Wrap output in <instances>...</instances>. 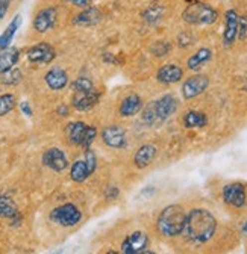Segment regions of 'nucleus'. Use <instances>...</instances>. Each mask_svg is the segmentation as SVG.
Here are the masks:
<instances>
[{"label": "nucleus", "mask_w": 247, "mask_h": 254, "mask_svg": "<svg viewBox=\"0 0 247 254\" xmlns=\"http://www.w3.org/2000/svg\"><path fill=\"white\" fill-rule=\"evenodd\" d=\"M217 230V219L208 209H193L187 213L185 232L194 244L208 242Z\"/></svg>", "instance_id": "1"}, {"label": "nucleus", "mask_w": 247, "mask_h": 254, "mask_svg": "<svg viewBox=\"0 0 247 254\" xmlns=\"http://www.w3.org/2000/svg\"><path fill=\"white\" fill-rule=\"evenodd\" d=\"M185 222H187V212L180 204H170L163 209L158 216L157 226L163 236L176 238L185 230Z\"/></svg>", "instance_id": "2"}, {"label": "nucleus", "mask_w": 247, "mask_h": 254, "mask_svg": "<svg viewBox=\"0 0 247 254\" xmlns=\"http://www.w3.org/2000/svg\"><path fill=\"white\" fill-rule=\"evenodd\" d=\"M67 138L73 145H79L83 148H89L97 136V129L94 126H86L82 121L70 123L66 129Z\"/></svg>", "instance_id": "3"}, {"label": "nucleus", "mask_w": 247, "mask_h": 254, "mask_svg": "<svg viewBox=\"0 0 247 254\" xmlns=\"http://www.w3.org/2000/svg\"><path fill=\"white\" fill-rule=\"evenodd\" d=\"M182 18L190 24H212L217 21L219 12L208 3H193L185 8Z\"/></svg>", "instance_id": "4"}, {"label": "nucleus", "mask_w": 247, "mask_h": 254, "mask_svg": "<svg viewBox=\"0 0 247 254\" xmlns=\"http://www.w3.org/2000/svg\"><path fill=\"white\" fill-rule=\"evenodd\" d=\"M49 218L52 222H55V224L61 227H75L82 219V212L73 203H66V204L55 207L50 212Z\"/></svg>", "instance_id": "5"}, {"label": "nucleus", "mask_w": 247, "mask_h": 254, "mask_svg": "<svg viewBox=\"0 0 247 254\" xmlns=\"http://www.w3.org/2000/svg\"><path fill=\"white\" fill-rule=\"evenodd\" d=\"M209 86V79L205 74H194L188 77L182 85V95L185 100H191L203 94Z\"/></svg>", "instance_id": "6"}, {"label": "nucleus", "mask_w": 247, "mask_h": 254, "mask_svg": "<svg viewBox=\"0 0 247 254\" xmlns=\"http://www.w3.org/2000/svg\"><path fill=\"white\" fill-rule=\"evenodd\" d=\"M222 197H223V201L228 204V206H232V207H243L246 203H247V192H246V188L244 185L241 183H228L225 185L223 188V192H222Z\"/></svg>", "instance_id": "7"}, {"label": "nucleus", "mask_w": 247, "mask_h": 254, "mask_svg": "<svg viewBox=\"0 0 247 254\" xmlns=\"http://www.w3.org/2000/svg\"><path fill=\"white\" fill-rule=\"evenodd\" d=\"M41 161H43L44 167H47L49 170H52L55 173H63L69 168V159H67L66 153L58 147H52V148L46 150Z\"/></svg>", "instance_id": "8"}, {"label": "nucleus", "mask_w": 247, "mask_h": 254, "mask_svg": "<svg viewBox=\"0 0 247 254\" xmlns=\"http://www.w3.org/2000/svg\"><path fill=\"white\" fill-rule=\"evenodd\" d=\"M56 20H58V9L55 6L41 8L34 17V29L38 34H46V32L55 27Z\"/></svg>", "instance_id": "9"}, {"label": "nucleus", "mask_w": 247, "mask_h": 254, "mask_svg": "<svg viewBox=\"0 0 247 254\" xmlns=\"http://www.w3.org/2000/svg\"><path fill=\"white\" fill-rule=\"evenodd\" d=\"M26 56L32 64H50L56 58V50L49 43H38L27 50Z\"/></svg>", "instance_id": "10"}, {"label": "nucleus", "mask_w": 247, "mask_h": 254, "mask_svg": "<svg viewBox=\"0 0 247 254\" xmlns=\"http://www.w3.org/2000/svg\"><path fill=\"white\" fill-rule=\"evenodd\" d=\"M100 92L94 88L91 91H75L72 97V105L78 111H89L99 103Z\"/></svg>", "instance_id": "11"}, {"label": "nucleus", "mask_w": 247, "mask_h": 254, "mask_svg": "<svg viewBox=\"0 0 247 254\" xmlns=\"http://www.w3.org/2000/svg\"><path fill=\"white\" fill-rule=\"evenodd\" d=\"M152 103H153V108H155L158 123L165 121L167 118L174 115L177 108H179L177 99L171 94H165V95H163V97H160L157 102H152Z\"/></svg>", "instance_id": "12"}, {"label": "nucleus", "mask_w": 247, "mask_h": 254, "mask_svg": "<svg viewBox=\"0 0 247 254\" xmlns=\"http://www.w3.org/2000/svg\"><path fill=\"white\" fill-rule=\"evenodd\" d=\"M100 136H102L103 144H106L111 148H125L128 144L125 130H123L120 126H115V124L103 127Z\"/></svg>", "instance_id": "13"}, {"label": "nucleus", "mask_w": 247, "mask_h": 254, "mask_svg": "<svg viewBox=\"0 0 247 254\" xmlns=\"http://www.w3.org/2000/svg\"><path fill=\"white\" fill-rule=\"evenodd\" d=\"M149 245V238L144 232H134L121 242V251L125 254H140L146 253Z\"/></svg>", "instance_id": "14"}, {"label": "nucleus", "mask_w": 247, "mask_h": 254, "mask_svg": "<svg viewBox=\"0 0 247 254\" xmlns=\"http://www.w3.org/2000/svg\"><path fill=\"white\" fill-rule=\"evenodd\" d=\"M183 77V70L177 64H165L157 71V80L164 85H173L180 82Z\"/></svg>", "instance_id": "15"}, {"label": "nucleus", "mask_w": 247, "mask_h": 254, "mask_svg": "<svg viewBox=\"0 0 247 254\" xmlns=\"http://www.w3.org/2000/svg\"><path fill=\"white\" fill-rule=\"evenodd\" d=\"M143 99L140 97L138 94L132 92V94H128L125 99L121 100L120 103V108H118V114L125 118H129V117H135L137 114L141 112L143 109Z\"/></svg>", "instance_id": "16"}, {"label": "nucleus", "mask_w": 247, "mask_h": 254, "mask_svg": "<svg viewBox=\"0 0 247 254\" xmlns=\"http://www.w3.org/2000/svg\"><path fill=\"white\" fill-rule=\"evenodd\" d=\"M44 80H46L47 86L52 91H61V89H64L69 85V74H67V71L64 68H61V67H52L46 73Z\"/></svg>", "instance_id": "17"}, {"label": "nucleus", "mask_w": 247, "mask_h": 254, "mask_svg": "<svg viewBox=\"0 0 247 254\" xmlns=\"http://www.w3.org/2000/svg\"><path fill=\"white\" fill-rule=\"evenodd\" d=\"M103 18V12L97 8V6H86L83 8L79 14L75 15L73 18V24L76 26H94L99 21H102Z\"/></svg>", "instance_id": "18"}, {"label": "nucleus", "mask_w": 247, "mask_h": 254, "mask_svg": "<svg viewBox=\"0 0 247 254\" xmlns=\"http://www.w3.org/2000/svg\"><path fill=\"white\" fill-rule=\"evenodd\" d=\"M0 216L8 219L11 226H18L21 222V215L17 204L6 195H0Z\"/></svg>", "instance_id": "19"}, {"label": "nucleus", "mask_w": 247, "mask_h": 254, "mask_svg": "<svg viewBox=\"0 0 247 254\" xmlns=\"http://www.w3.org/2000/svg\"><path fill=\"white\" fill-rule=\"evenodd\" d=\"M238 34V14L234 9H229L225 15V32H223V43L225 46H232L237 40Z\"/></svg>", "instance_id": "20"}, {"label": "nucleus", "mask_w": 247, "mask_h": 254, "mask_svg": "<svg viewBox=\"0 0 247 254\" xmlns=\"http://www.w3.org/2000/svg\"><path fill=\"white\" fill-rule=\"evenodd\" d=\"M157 153H158V148L153 145V144H144L141 145L135 156H134V164L137 168L143 170V168H147L152 162H153V159L157 157Z\"/></svg>", "instance_id": "21"}, {"label": "nucleus", "mask_w": 247, "mask_h": 254, "mask_svg": "<svg viewBox=\"0 0 247 254\" xmlns=\"http://www.w3.org/2000/svg\"><path fill=\"white\" fill-rule=\"evenodd\" d=\"M18 59H20V50L15 47L0 50V74L12 70L17 65Z\"/></svg>", "instance_id": "22"}, {"label": "nucleus", "mask_w": 247, "mask_h": 254, "mask_svg": "<svg viewBox=\"0 0 247 254\" xmlns=\"http://www.w3.org/2000/svg\"><path fill=\"white\" fill-rule=\"evenodd\" d=\"M182 124L185 129H203L208 124V117L203 112L199 111H190L183 115Z\"/></svg>", "instance_id": "23"}, {"label": "nucleus", "mask_w": 247, "mask_h": 254, "mask_svg": "<svg viewBox=\"0 0 247 254\" xmlns=\"http://www.w3.org/2000/svg\"><path fill=\"white\" fill-rule=\"evenodd\" d=\"M20 26H21V15H15L11 20V23L6 26V29L3 30V34L0 35V50H5L11 46Z\"/></svg>", "instance_id": "24"}, {"label": "nucleus", "mask_w": 247, "mask_h": 254, "mask_svg": "<svg viewBox=\"0 0 247 254\" xmlns=\"http://www.w3.org/2000/svg\"><path fill=\"white\" fill-rule=\"evenodd\" d=\"M211 56H212V52L209 49H206V47L199 49L194 55H191L188 58V61H187V68L191 70V71L200 70L205 65V64L211 59Z\"/></svg>", "instance_id": "25"}, {"label": "nucleus", "mask_w": 247, "mask_h": 254, "mask_svg": "<svg viewBox=\"0 0 247 254\" xmlns=\"http://www.w3.org/2000/svg\"><path fill=\"white\" fill-rule=\"evenodd\" d=\"M91 176L89 173V168H88V164L85 159H78L75 161L70 167V179L76 183H82L85 182L88 177Z\"/></svg>", "instance_id": "26"}, {"label": "nucleus", "mask_w": 247, "mask_h": 254, "mask_svg": "<svg viewBox=\"0 0 247 254\" xmlns=\"http://www.w3.org/2000/svg\"><path fill=\"white\" fill-rule=\"evenodd\" d=\"M164 15V8L161 5H150L144 12H143V18L144 21H147L149 24H155L158 23Z\"/></svg>", "instance_id": "27"}, {"label": "nucleus", "mask_w": 247, "mask_h": 254, "mask_svg": "<svg viewBox=\"0 0 247 254\" xmlns=\"http://www.w3.org/2000/svg\"><path fill=\"white\" fill-rule=\"evenodd\" d=\"M17 105V99L14 94H3L0 95V117L8 115Z\"/></svg>", "instance_id": "28"}, {"label": "nucleus", "mask_w": 247, "mask_h": 254, "mask_svg": "<svg viewBox=\"0 0 247 254\" xmlns=\"http://www.w3.org/2000/svg\"><path fill=\"white\" fill-rule=\"evenodd\" d=\"M20 80H21V71L18 68H12V70L3 73V76H2V83L9 85V86L17 85Z\"/></svg>", "instance_id": "29"}, {"label": "nucleus", "mask_w": 247, "mask_h": 254, "mask_svg": "<svg viewBox=\"0 0 247 254\" xmlns=\"http://www.w3.org/2000/svg\"><path fill=\"white\" fill-rule=\"evenodd\" d=\"M170 44L167 41H157L155 44L152 46V52L155 56L158 58H163V56H167V53L170 52Z\"/></svg>", "instance_id": "30"}, {"label": "nucleus", "mask_w": 247, "mask_h": 254, "mask_svg": "<svg viewBox=\"0 0 247 254\" xmlns=\"http://www.w3.org/2000/svg\"><path fill=\"white\" fill-rule=\"evenodd\" d=\"M73 89L75 91H91V89H94V83H92L88 77H78L73 82Z\"/></svg>", "instance_id": "31"}, {"label": "nucleus", "mask_w": 247, "mask_h": 254, "mask_svg": "<svg viewBox=\"0 0 247 254\" xmlns=\"http://www.w3.org/2000/svg\"><path fill=\"white\" fill-rule=\"evenodd\" d=\"M85 161L88 164V168H89V173L92 174L96 171V167H97V157H96V153L92 151L91 148H85Z\"/></svg>", "instance_id": "32"}, {"label": "nucleus", "mask_w": 247, "mask_h": 254, "mask_svg": "<svg viewBox=\"0 0 247 254\" xmlns=\"http://www.w3.org/2000/svg\"><path fill=\"white\" fill-rule=\"evenodd\" d=\"M237 37L240 40L247 38V18L246 17H238V34Z\"/></svg>", "instance_id": "33"}, {"label": "nucleus", "mask_w": 247, "mask_h": 254, "mask_svg": "<svg viewBox=\"0 0 247 254\" xmlns=\"http://www.w3.org/2000/svg\"><path fill=\"white\" fill-rule=\"evenodd\" d=\"M11 0H0V20H3L9 11Z\"/></svg>", "instance_id": "34"}, {"label": "nucleus", "mask_w": 247, "mask_h": 254, "mask_svg": "<svg viewBox=\"0 0 247 254\" xmlns=\"http://www.w3.org/2000/svg\"><path fill=\"white\" fill-rule=\"evenodd\" d=\"M66 2H69V3H72L73 6L81 8V9H83V8H86V6L91 5V0H66Z\"/></svg>", "instance_id": "35"}, {"label": "nucleus", "mask_w": 247, "mask_h": 254, "mask_svg": "<svg viewBox=\"0 0 247 254\" xmlns=\"http://www.w3.org/2000/svg\"><path fill=\"white\" fill-rule=\"evenodd\" d=\"M118 194H120V190H118V188H115V186H111V188L106 189V197H108L109 200H115V198L118 197Z\"/></svg>", "instance_id": "36"}, {"label": "nucleus", "mask_w": 247, "mask_h": 254, "mask_svg": "<svg viewBox=\"0 0 247 254\" xmlns=\"http://www.w3.org/2000/svg\"><path fill=\"white\" fill-rule=\"evenodd\" d=\"M20 109H21V112H23L26 117H32V114H34L32 108H30V105H29L27 102H21V103H20Z\"/></svg>", "instance_id": "37"}, {"label": "nucleus", "mask_w": 247, "mask_h": 254, "mask_svg": "<svg viewBox=\"0 0 247 254\" xmlns=\"http://www.w3.org/2000/svg\"><path fill=\"white\" fill-rule=\"evenodd\" d=\"M56 112H58L61 117H67V115H69V106H67V105H61V106L56 109Z\"/></svg>", "instance_id": "38"}, {"label": "nucleus", "mask_w": 247, "mask_h": 254, "mask_svg": "<svg viewBox=\"0 0 247 254\" xmlns=\"http://www.w3.org/2000/svg\"><path fill=\"white\" fill-rule=\"evenodd\" d=\"M243 232H244V233H247V221L244 222V226H243Z\"/></svg>", "instance_id": "39"}]
</instances>
